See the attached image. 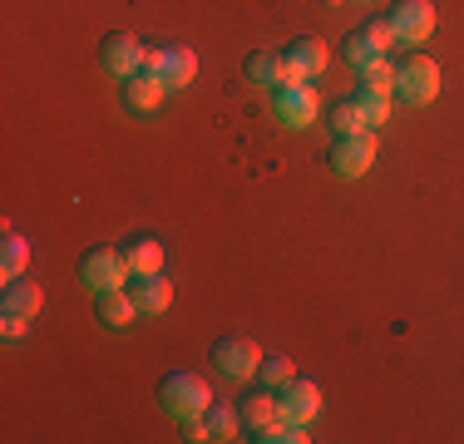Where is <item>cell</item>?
Listing matches in <instances>:
<instances>
[{
	"label": "cell",
	"instance_id": "1",
	"mask_svg": "<svg viewBox=\"0 0 464 444\" xmlns=\"http://www.w3.org/2000/svg\"><path fill=\"white\" fill-rule=\"evenodd\" d=\"M159 405L183 425V420H198V415L213 410V385H208L203 375H193V371H169L159 381Z\"/></svg>",
	"mask_w": 464,
	"mask_h": 444
},
{
	"label": "cell",
	"instance_id": "2",
	"mask_svg": "<svg viewBox=\"0 0 464 444\" xmlns=\"http://www.w3.org/2000/svg\"><path fill=\"white\" fill-rule=\"evenodd\" d=\"M80 276H84V286H94V292H114V286L134 282V266H129L124 247H90L84 262H80Z\"/></svg>",
	"mask_w": 464,
	"mask_h": 444
},
{
	"label": "cell",
	"instance_id": "3",
	"mask_svg": "<svg viewBox=\"0 0 464 444\" xmlns=\"http://www.w3.org/2000/svg\"><path fill=\"white\" fill-rule=\"evenodd\" d=\"M391 30H395V44H411V50H420L430 35H435V0H395L391 5Z\"/></svg>",
	"mask_w": 464,
	"mask_h": 444
},
{
	"label": "cell",
	"instance_id": "4",
	"mask_svg": "<svg viewBox=\"0 0 464 444\" xmlns=\"http://www.w3.org/2000/svg\"><path fill=\"white\" fill-rule=\"evenodd\" d=\"M440 84H445V74H440V64L430 60V54H411V60L395 70V94H401L405 104H430V99H440Z\"/></svg>",
	"mask_w": 464,
	"mask_h": 444
},
{
	"label": "cell",
	"instance_id": "5",
	"mask_svg": "<svg viewBox=\"0 0 464 444\" xmlns=\"http://www.w3.org/2000/svg\"><path fill=\"white\" fill-rule=\"evenodd\" d=\"M371 163H375V129L336 133V143H331V173L336 178H366Z\"/></svg>",
	"mask_w": 464,
	"mask_h": 444
},
{
	"label": "cell",
	"instance_id": "6",
	"mask_svg": "<svg viewBox=\"0 0 464 444\" xmlns=\"http://www.w3.org/2000/svg\"><path fill=\"white\" fill-rule=\"evenodd\" d=\"M262 351L252 336H223V341H213V365L227 375V381H252V375L262 371Z\"/></svg>",
	"mask_w": 464,
	"mask_h": 444
},
{
	"label": "cell",
	"instance_id": "7",
	"mask_svg": "<svg viewBox=\"0 0 464 444\" xmlns=\"http://www.w3.org/2000/svg\"><path fill=\"white\" fill-rule=\"evenodd\" d=\"M272 109H277V119L286 129H312L316 119H322V99H316L312 84H282L272 89Z\"/></svg>",
	"mask_w": 464,
	"mask_h": 444
},
{
	"label": "cell",
	"instance_id": "8",
	"mask_svg": "<svg viewBox=\"0 0 464 444\" xmlns=\"http://www.w3.org/2000/svg\"><path fill=\"white\" fill-rule=\"evenodd\" d=\"M143 70H153L169 89H188L198 80V54L183 44H163V50H143Z\"/></svg>",
	"mask_w": 464,
	"mask_h": 444
},
{
	"label": "cell",
	"instance_id": "9",
	"mask_svg": "<svg viewBox=\"0 0 464 444\" xmlns=\"http://www.w3.org/2000/svg\"><path fill=\"white\" fill-rule=\"evenodd\" d=\"M277 395V415L282 420H302V425H312L316 415H322V385L316 381H302V375H292V381L282 385Z\"/></svg>",
	"mask_w": 464,
	"mask_h": 444
},
{
	"label": "cell",
	"instance_id": "10",
	"mask_svg": "<svg viewBox=\"0 0 464 444\" xmlns=\"http://www.w3.org/2000/svg\"><path fill=\"white\" fill-rule=\"evenodd\" d=\"M99 64H104V74H114V80H129V74L143 70V44L134 35H124V30H114V35L99 44Z\"/></svg>",
	"mask_w": 464,
	"mask_h": 444
},
{
	"label": "cell",
	"instance_id": "11",
	"mask_svg": "<svg viewBox=\"0 0 464 444\" xmlns=\"http://www.w3.org/2000/svg\"><path fill=\"white\" fill-rule=\"evenodd\" d=\"M129 296H134L139 316H163V311L173 306V282H169L163 272H134Z\"/></svg>",
	"mask_w": 464,
	"mask_h": 444
},
{
	"label": "cell",
	"instance_id": "12",
	"mask_svg": "<svg viewBox=\"0 0 464 444\" xmlns=\"http://www.w3.org/2000/svg\"><path fill=\"white\" fill-rule=\"evenodd\" d=\"M282 60L292 64V70L302 74V80H316V74H326L331 50H326V40H316V35H296V40H286Z\"/></svg>",
	"mask_w": 464,
	"mask_h": 444
},
{
	"label": "cell",
	"instance_id": "13",
	"mask_svg": "<svg viewBox=\"0 0 464 444\" xmlns=\"http://www.w3.org/2000/svg\"><path fill=\"white\" fill-rule=\"evenodd\" d=\"M40 306H45V292H40L35 276H10L5 292H0V316H40Z\"/></svg>",
	"mask_w": 464,
	"mask_h": 444
},
{
	"label": "cell",
	"instance_id": "14",
	"mask_svg": "<svg viewBox=\"0 0 464 444\" xmlns=\"http://www.w3.org/2000/svg\"><path fill=\"white\" fill-rule=\"evenodd\" d=\"M163 94H169V84L153 70H139L124 80V109H134V114H153V109L163 104Z\"/></svg>",
	"mask_w": 464,
	"mask_h": 444
},
{
	"label": "cell",
	"instance_id": "15",
	"mask_svg": "<svg viewBox=\"0 0 464 444\" xmlns=\"http://www.w3.org/2000/svg\"><path fill=\"white\" fill-rule=\"evenodd\" d=\"M242 74H247V84H257V89H282L286 84L282 50H252L247 64H242Z\"/></svg>",
	"mask_w": 464,
	"mask_h": 444
},
{
	"label": "cell",
	"instance_id": "16",
	"mask_svg": "<svg viewBox=\"0 0 464 444\" xmlns=\"http://www.w3.org/2000/svg\"><path fill=\"white\" fill-rule=\"evenodd\" d=\"M94 316L104 321L109 331H124L129 321L139 316V306H134V296H129V286H114V292H99V306H94Z\"/></svg>",
	"mask_w": 464,
	"mask_h": 444
},
{
	"label": "cell",
	"instance_id": "17",
	"mask_svg": "<svg viewBox=\"0 0 464 444\" xmlns=\"http://www.w3.org/2000/svg\"><path fill=\"white\" fill-rule=\"evenodd\" d=\"M237 415H242V425H247V435H252V430H267L272 420H277V395H272V391L247 395V400L237 405Z\"/></svg>",
	"mask_w": 464,
	"mask_h": 444
},
{
	"label": "cell",
	"instance_id": "18",
	"mask_svg": "<svg viewBox=\"0 0 464 444\" xmlns=\"http://www.w3.org/2000/svg\"><path fill=\"white\" fill-rule=\"evenodd\" d=\"M25 266H30V242L20 237L15 227H5V252H0V276H25Z\"/></svg>",
	"mask_w": 464,
	"mask_h": 444
},
{
	"label": "cell",
	"instance_id": "19",
	"mask_svg": "<svg viewBox=\"0 0 464 444\" xmlns=\"http://www.w3.org/2000/svg\"><path fill=\"white\" fill-rule=\"evenodd\" d=\"M312 425H302V420H272L267 430H252V439H262V444H306L312 435H306Z\"/></svg>",
	"mask_w": 464,
	"mask_h": 444
},
{
	"label": "cell",
	"instance_id": "20",
	"mask_svg": "<svg viewBox=\"0 0 464 444\" xmlns=\"http://www.w3.org/2000/svg\"><path fill=\"white\" fill-rule=\"evenodd\" d=\"M124 257H129V266H134V272H163V247L153 237H134L124 247Z\"/></svg>",
	"mask_w": 464,
	"mask_h": 444
},
{
	"label": "cell",
	"instance_id": "21",
	"mask_svg": "<svg viewBox=\"0 0 464 444\" xmlns=\"http://www.w3.org/2000/svg\"><path fill=\"white\" fill-rule=\"evenodd\" d=\"M356 74H361L356 89H371V94H395V64H385V54H381V60H371L366 70H356Z\"/></svg>",
	"mask_w": 464,
	"mask_h": 444
},
{
	"label": "cell",
	"instance_id": "22",
	"mask_svg": "<svg viewBox=\"0 0 464 444\" xmlns=\"http://www.w3.org/2000/svg\"><path fill=\"white\" fill-rule=\"evenodd\" d=\"M356 104H361V114H366V129H385V124H391V94L356 89Z\"/></svg>",
	"mask_w": 464,
	"mask_h": 444
},
{
	"label": "cell",
	"instance_id": "23",
	"mask_svg": "<svg viewBox=\"0 0 464 444\" xmlns=\"http://www.w3.org/2000/svg\"><path fill=\"white\" fill-rule=\"evenodd\" d=\"M208 425H213V439H237L242 430H247L237 410H232V405H218V400H213V410H208Z\"/></svg>",
	"mask_w": 464,
	"mask_h": 444
},
{
	"label": "cell",
	"instance_id": "24",
	"mask_svg": "<svg viewBox=\"0 0 464 444\" xmlns=\"http://www.w3.org/2000/svg\"><path fill=\"white\" fill-rule=\"evenodd\" d=\"M296 375V365L286 361V355H262V371H257V381H262V391H282L286 381Z\"/></svg>",
	"mask_w": 464,
	"mask_h": 444
},
{
	"label": "cell",
	"instance_id": "25",
	"mask_svg": "<svg viewBox=\"0 0 464 444\" xmlns=\"http://www.w3.org/2000/svg\"><path fill=\"white\" fill-rule=\"evenodd\" d=\"M371 60H381V50H375L361 30H356V35H346V64H351V70H366Z\"/></svg>",
	"mask_w": 464,
	"mask_h": 444
},
{
	"label": "cell",
	"instance_id": "26",
	"mask_svg": "<svg viewBox=\"0 0 464 444\" xmlns=\"http://www.w3.org/2000/svg\"><path fill=\"white\" fill-rule=\"evenodd\" d=\"M331 124H336V133H361V129H366V114H361L356 99H346V104L336 109V119H331Z\"/></svg>",
	"mask_w": 464,
	"mask_h": 444
},
{
	"label": "cell",
	"instance_id": "27",
	"mask_svg": "<svg viewBox=\"0 0 464 444\" xmlns=\"http://www.w3.org/2000/svg\"><path fill=\"white\" fill-rule=\"evenodd\" d=\"M361 35H366L371 44H375V50H391V44H395V30H391V20H385V15H375V20H366V25H361Z\"/></svg>",
	"mask_w": 464,
	"mask_h": 444
},
{
	"label": "cell",
	"instance_id": "28",
	"mask_svg": "<svg viewBox=\"0 0 464 444\" xmlns=\"http://www.w3.org/2000/svg\"><path fill=\"white\" fill-rule=\"evenodd\" d=\"M183 439H193V444L213 439V425H208V415H198V420H183Z\"/></svg>",
	"mask_w": 464,
	"mask_h": 444
},
{
	"label": "cell",
	"instance_id": "29",
	"mask_svg": "<svg viewBox=\"0 0 464 444\" xmlns=\"http://www.w3.org/2000/svg\"><path fill=\"white\" fill-rule=\"evenodd\" d=\"M30 331V316H0V336L5 341H20Z\"/></svg>",
	"mask_w": 464,
	"mask_h": 444
}]
</instances>
